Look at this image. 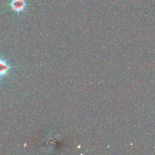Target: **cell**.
<instances>
[{
	"mask_svg": "<svg viewBox=\"0 0 155 155\" xmlns=\"http://www.w3.org/2000/svg\"><path fill=\"white\" fill-rule=\"evenodd\" d=\"M25 5H26L24 0H13L11 3L12 9L17 12H22L25 8Z\"/></svg>",
	"mask_w": 155,
	"mask_h": 155,
	"instance_id": "2",
	"label": "cell"
},
{
	"mask_svg": "<svg viewBox=\"0 0 155 155\" xmlns=\"http://www.w3.org/2000/svg\"><path fill=\"white\" fill-rule=\"evenodd\" d=\"M12 67L8 64V62L0 57V80L8 75Z\"/></svg>",
	"mask_w": 155,
	"mask_h": 155,
	"instance_id": "1",
	"label": "cell"
}]
</instances>
